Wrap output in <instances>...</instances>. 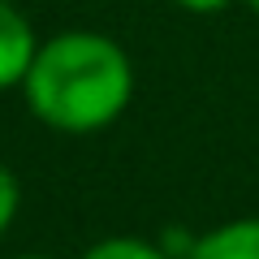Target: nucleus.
<instances>
[{
	"mask_svg": "<svg viewBox=\"0 0 259 259\" xmlns=\"http://www.w3.org/2000/svg\"><path fill=\"white\" fill-rule=\"evenodd\" d=\"M22 100L30 117L56 134L108 130L134 100L130 52L100 30H61L39 39L22 78Z\"/></svg>",
	"mask_w": 259,
	"mask_h": 259,
	"instance_id": "obj_1",
	"label": "nucleus"
},
{
	"mask_svg": "<svg viewBox=\"0 0 259 259\" xmlns=\"http://www.w3.org/2000/svg\"><path fill=\"white\" fill-rule=\"evenodd\" d=\"M35 52H39V35L30 26V18L13 0H0V91L22 87Z\"/></svg>",
	"mask_w": 259,
	"mask_h": 259,
	"instance_id": "obj_2",
	"label": "nucleus"
},
{
	"mask_svg": "<svg viewBox=\"0 0 259 259\" xmlns=\"http://www.w3.org/2000/svg\"><path fill=\"white\" fill-rule=\"evenodd\" d=\"M182 259H259V216H238L207 229Z\"/></svg>",
	"mask_w": 259,
	"mask_h": 259,
	"instance_id": "obj_3",
	"label": "nucleus"
},
{
	"mask_svg": "<svg viewBox=\"0 0 259 259\" xmlns=\"http://www.w3.org/2000/svg\"><path fill=\"white\" fill-rule=\"evenodd\" d=\"M82 259H173L160 242L139 238V233H112V238H100L82 250Z\"/></svg>",
	"mask_w": 259,
	"mask_h": 259,
	"instance_id": "obj_4",
	"label": "nucleus"
},
{
	"mask_svg": "<svg viewBox=\"0 0 259 259\" xmlns=\"http://www.w3.org/2000/svg\"><path fill=\"white\" fill-rule=\"evenodd\" d=\"M18 207H22V186H18V173H13L5 160H0V233L18 221Z\"/></svg>",
	"mask_w": 259,
	"mask_h": 259,
	"instance_id": "obj_5",
	"label": "nucleus"
},
{
	"mask_svg": "<svg viewBox=\"0 0 259 259\" xmlns=\"http://www.w3.org/2000/svg\"><path fill=\"white\" fill-rule=\"evenodd\" d=\"M177 9H186V13H199V18H207V13H221V9H229L233 0H173Z\"/></svg>",
	"mask_w": 259,
	"mask_h": 259,
	"instance_id": "obj_6",
	"label": "nucleus"
},
{
	"mask_svg": "<svg viewBox=\"0 0 259 259\" xmlns=\"http://www.w3.org/2000/svg\"><path fill=\"white\" fill-rule=\"evenodd\" d=\"M13 259H48V255H13Z\"/></svg>",
	"mask_w": 259,
	"mask_h": 259,
	"instance_id": "obj_7",
	"label": "nucleus"
},
{
	"mask_svg": "<svg viewBox=\"0 0 259 259\" xmlns=\"http://www.w3.org/2000/svg\"><path fill=\"white\" fill-rule=\"evenodd\" d=\"M246 5H250V9H255V13H259V0H246Z\"/></svg>",
	"mask_w": 259,
	"mask_h": 259,
	"instance_id": "obj_8",
	"label": "nucleus"
}]
</instances>
